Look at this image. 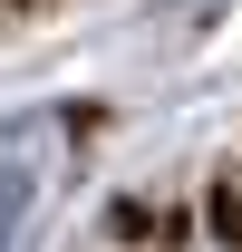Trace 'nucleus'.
<instances>
[{
	"instance_id": "nucleus-1",
	"label": "nucleus",
	"mask_w": 242,
	"mask_h": 252,
	"mask_svg": "<svg viewBox=\"0 0 242 252\" xmlns=\"http://www.w3.org/2000/svg\"><path fill=\"white\" fill-rule=\"evenodd\" d=\"M30 185H39V165H30V156H10V165H0V243H10V223L30 214Z\"/></svg>"
}]
</instances>
